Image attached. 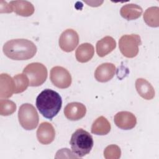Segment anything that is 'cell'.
Here are the masks:
<instances>
[{
    "label": "cell",
    "instance_id": "obj_1",
    "mask_svg": "<svg viewBox=\"0 0 159 159\" xmlns=\"http://www.w3.org/2000/svg\"><path fill=\"white\" fill-rule=\"evenodd\" d=\"M3 52L12 60H27L34 57L37 52V47L27 39H12L4 43Z\"/></svg>",
    "mask_w": 159,
    "mask_h": 159
},
{
    "label": "cell",
    "instance_id": "obj_2",
    "mask_svg": "<svg viewBox=\"0 0 159 159\" xmlns=\"http://www.w3.org/2000/svg\"><path fill=\"white\" fill-rule=\"evenodd\" d=\"M35 104L43 117L52 120L60 111L62 99L57 92L50 89H45L37 97Z\"/></svg>",
    "mask_w": 159,
    "mask_h": 159
},
{
    "label": "cell",
    "instance_id": "obj_3",
    "mask_svg": "<svg viewBox=\"0 0 159 159\" xmlns=\"http://www.w3.org/2000/svg\"><path fill=\"white\" fill-rule=\"evenodd\" d=\"M70 144L73 153L77 157H83L89 153L94 142L92 135L88 132L78 129L72 134Z\"/></svg>",
    "mask_w": 159,
    "mask_h": 159
},
{
    "label": "cell",
    "instance_id": "obj_4",
    "mask_svg": "<svg viewBox=\"0 0 159 159\" xmlns=\"http://www.w3.org/2000/svg\"><path fill=\"white\" fill-rule=\"evenodd\" d=\"M18 119L20 125L27 130L35 129L39 120L37 110L29 103H25L20 106L18 112Z\"/></svg>",
    "mask_w": 159,
    "mask_h": 159
},
{
    "label": "cell",
    "instance_id": "obj_5",
    "mask_svg": "<svg viewBox=\"0 0 159 159\" xmlns=\"http://www.w3.org/2000/svg\"><path fill=\"white\" fill-rule=\"evenodd\" d=\"M29 81V86H39L47 80V69L42 63L35 62L27 65L23 70Z\"/></svg>",
    "mask_w": 159,
    "mask_h": 159
},
{
    "label": "cell",
    "instance_id": "obj_6",
    "mask_svg": "<svg viewBox=\"0 0 159 159\" xmlns=\"http://www.w3.org/2000/svg\"><path fill=\"white\" fill-rule=\"evenodd\" d=\"M142 44L140 37L137 34L122 35L119 40L121 53L127 58H134L139 53V46Z\"/></svg>",
    "mask_w": 159,
    "mask_h": 159
},
{
    "label": "cell",
    "instance_id": "obj_7",
    "mask_svg": "<svg viewBox=\"0 0 159 159\" xmlns=\"http://www.w3.org/2000/svg\"><path fill=\"white\" fill-rule=\"evenodd\" d=\"M50 80L57 88L65 89L71 84V76L69 71L62 66H54L50 70Z\"/></svg>",
    "mask_w": 159,
    "mask_h": 159
},
{
    "label": "cell",
    "instance_id": "obj_8",
    "mask_svg": "<svg viewBox=\"0 0 159 159\" xmlns=\"http://www.w3.org/2000/svg\"><path fill=\"white\" fill-rule=\"evenodd\" d=\"M58 43L60 48L63 51L66 52H72L78 45V34L75 30L68 29L61 34Z\"/></svg>",
    "mask_w": 159,
    "mask_h": 159
},
{
    "label": "cell",
    "instance_id": "obj_9",
    "mask_svg": "<svg viewBox=\"0 0 159 159\" xmlns=\"http://www.w3.org/2000/svg\"><path fill=\"white\" fill-rule=\"evenodd\" d=\"M115 124L120 129L130 130L135 127L137 124L136 117L130 112L120 111L117 112L114 118Z\"/></svg>",
    "mask_w": 159,
    "mask_h": 159
},
{
    "label": "cell",
    "instance_id": "obj_10",
    "mask_svg": "<svg viewBox=\"0 0 159 159\" xmlns=\"http://www.w3.org/2000/svg\"><path fill=\"white\" fill-rule=\"evenodd\" d=\"M55 137V130L50 123L44 122L40 124L37 130V138L40 143L50 144L53 141Z\"/></svg>",
    "mask_w": 159,
    "mask_h": 159
},
{
    "label": "cell",
    "instance_id": "obj_11",
    "mask_svg": "<svg viewBox=\"0 0 159 159\" xmlns=\"http://www.w3.org/2000/svg\"><path fill=\"white\" fill-rule=\"evenodd\" d=\"M86 113V106L78 102L68 103L64 109L65 117L70 120H78L84 117Z\"/></svg>",
    "mask_w": 159,
    "mask_h": 159
},
{
    "label": "cell",
    "instance_id": "obj_12",
    "mask_svg": "<svg viewBox=\"0 0 159 159\" xmlns=\"http://www.w3.org/2000/svg\"><path fill=\"white\" fill-rule=\"evenodd\" d=\"M116 68L113 63H104L97 67L94 72L96 80L101 83L111 80L116 74Z\"/></svg>",
    "mask_w": 159,
    "mask_h": 159
},
{
    "label": "cell",
    "instance_id": "obj_13",
    "mask_svg": "<svg viewBox=\"0 0 159 159\" xmlns=\"http://www.w3.org/2000/svg\"><path fill=\"white\" fill-rule=\"evenodd\" d=\"M16 86L13 80L8 74L2 73L0 75V98H9L15 93Z\"/></svg>",
    "mask_w": 159,
    "mask_h": 159
},
{
    "label": "cell",
    "instance_id": "obj_14",
    "mask_svg": "<svg viewBox=\"0 0 159 159\" xmlns=\"http://www.w3.org/2000/svg\"><path fill=\"white\" fill-rule=\"evenodd\" d=\"M13 11L19 16L29 17L34 12V7L27 1H12L9 3Z\"/></svg>",
    "mask_w": 159,
    "mask_h": 159
},
{
    "label": "cell",
    "instance_id": "obj_15",
    "mask_svg": "<svg viewBox=\"0 0 159 159\" xmlns=\"http://www.w3.org/2000/svg\"><path fill=\"white\" fill-rule=\"evenodd\" d=\"M116 42L111 36H106L96 43V52L99 57H103L114 50Z\"/></svg>",
    "mask_w": 159,
    "mask_h": 159
},
{
    "label": "cell",
    "instance_id": "obj_16",
    "mask_svg": "<svg viewBox=\"0 0 159 159\" xmlns=\"http://www.w3.org/2000/svg\"><path fill=\"white\" fill-rule=\"evenodd\" d=\"M135 88L139 94L145 99L150 100L155 96L153 87L145 79L138 78L135 81Z\"/></svg>",
    "mask_w": 159,
    "mask_h": 159
},
{
    "label": "cell",
    "instance_id": "obj_17",
    "mask_svg": "<svg viewBox=\"0 0 159 159\" xmlns=\"http://www.w3.org/2000/svg\"><path fill=\"white\" fill-rule=\"evenodd\" d=\"M94 49L93 45L89 43L81 44L76 50L75 56L78 61L86 63L89 61L93 57Z\"/></svg>",
    "mask_w": 159,
    "mask_h": 159
},
{
    "label": "cell",
    "instance_id": "obj_18",
    "mask_svg": "<svg viewBox=\"0 0 159 159\" xmlns=\"http://www.w3.org/2000/svg\"><path fill=\"white\" fill-rule=\"evenodd\" d=\"M142 12V7L135 4H125L120 10L121 16L128 20L138 19L141 16Z\"/></svg>",
    "mask_w": 159,
    "mask_h": 159
},
{
    "label": "cell",
    "instance_id": "obj_19",
    "mask_svg": "<svg viewBox=\"0 0 159 159\" xmlns=\"http://www.w3.org/2000/svg\"><path fill=\"white\" fill-rule=\"evenodd\" d=\"M111 129V124L107 119L104 116H100L93 123L91 130L95 135H104L110 132Z\"/></svg>",
    "mask_w": 159,
    "mask_h": 159
},
{
    "label": "cell",
    "instance_id": "obj_20",
    "mask_svg": "<svg viewBox=\"0 0 159 159\" xmlns=\"http://www.w3.org/2000/svg\"><path fill=\"white\" fill-rule=\"evenodd\" d=\"M145 23L150 27H157L159 26V7H150L145 11L143 14Z\"/></svg>",
    "mask_w": 159,
    "mask_h": 159
},
{
    "label": "cell",
    "instance_id": "obj_21",
    "mask_svg": "<svg viewBox=\"0 0 159 159\" xmlns=\"http://www.w3.org/2000/svg\"><path fill=\"white\" fill-rule=\"evenodd\" d=\"M16 86V94L24 92L29 85V81L25 74H17L13 77Z\"/></svg>",
    "mask_w": 159,
    "mask_h": 159
},
{
    "label": "cell",
    "instance_id": "obj_22",
    "mask_svg": "<svg viewBox=\"0 0 159 159\" xmlns=\"http://www.w3.org/2000/svg\"><path fill=\"white\" fill-rule=\"evenodd\" d=\"M16 110V104L12 101L1 99L0 100V114L1 116H9Z\"/></svg>",
    "mask_w": 159,
    "mask_h": 159
},
{
    "label": "cell",
    "instance_id": "obj_23",
    "mask_svg": "<svg viewBox=\"0 0 159 159\" xmlns=\"http://www.w3.org/2000/svg\"><path fill=\"white\" fill-rule=\"evenodd\" d=\"M120 155V148L116 145H108L104 151V157L106 159H118Z\"/></svg>",
    "mask_w": 159,
    "mask_h": 159
},
{
    "label": "cell",
    "instance_id": "obj_24",
    "mask_svg": "<svg viewBox=\"0 0 159 159\" xmlns=\"http://www.w3.org/2000/svg\"><path fill=\"white\" fill-rule=\"evenodd\" d=\"M4 4L3 5L2 3L1 2V5H0V12L1 13H11L13 11L11 5L9 4H7L6 2L4 1Z\"/></svg>",
    "mask_w": 159,
    "mask_h": 159
}]
</instances>
